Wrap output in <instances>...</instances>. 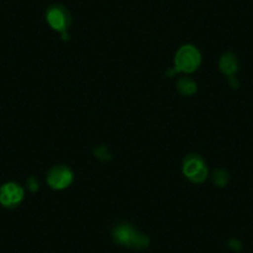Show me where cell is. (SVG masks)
I'll return each instance as SVG.
<instances>
[{
  "mask_svg": "<svg viewBox=\"0 0 253 253\" xmlns=\"http://www.w3.org/2000/svg\"><path fill=\"white\" fill-rule=\"evenodd\" d=\"M72 180H74L72 171L63 165L53 167L47 174V184L55 190H62L70 186Z\"/></svg>",
  "mask_w": 253,
  "mask_h": 253,
  "instance_id": "5",
  "label": "cell"
},
{
  "mask_svg": "<svg viewBox=\"0 0 253 253\" xmlns=\"http://www.w3.org/2000/svg\"><path fill=\"white\" fill-rule=\"evenodd\" d=\"M28 184H29V189L33 190V191H35V190L39 187L38 182H34V184H33V177H31V179H29Z\"/></svg>",
  "mask_w": 253,
  "mask_h": 253,
  "instance_id": "11",
  "label": "cell"
},
{
  "mask_svg": "<svg viewBox=\"0 0 253 253\" xmlns=\"http://www.w3.org/2000/svg\"><path fill=\"white\" fill-rule=\"evenodd\" d=\"M230 247L232 248V250H235V251H238V250H241V248H242V245H241L240 242H238L237 240H232L230 242Z\"/></svg>",
  "mask_w": 253,
  "mask_h": 253,
  "instance_id": "10",
  "label": "cell"
},
{
  "mask_svg": "<svg viewBox=\"0 0 253 253\" xmlns=\"http://www.w3.org/2000/svg\"><path fill=\"white\" fill-rule=\"evenodd\" d=\"M184 175L193 182H203L208 177V168L205 162L199 155H189L182 164Z\"/></svg>",
  "mask_w": 253,
  "mask_h": 253,
  "instance_id": "3",
  "label": "cell"
},
{
  "mask_svg": "<svg viewBox=\"0 0 253 253\" xmlns=\"http://www.w3.org/2000/svg\"><path fill=\"white\" fill-rule=\"evenodd\" d=\"M114 240L123 246H132L135 248H145L149 245V240L143 233L137 232L128 225H119L113 231Z\"/></svg>",
  "mask_w": 253,
  "mask_h": 253,
  "instance_id": "2",
  "label": "cell"
},
{
  "mask_svg": "<svg viewBox=\"0 0 253 253\" xmlns=\"http://www.w3.org/2000/svg\"><path fill=\"white\" fill-rule=\"evenodd\" d=\"M237 60L233 53H225L220 60V70L227 76H233L237 71Z\"/></svg>",
  "mask_w": 253,
  "mask_h": 253,
  "instance_id": "7",
  "label": "cell"
},
{
  "mask_svg": "<svg viewBox=\"0 0 253 253\" xmlns=\"http://www.w3.org/2000/svg\"><path fill=\"white\" fill-rule=\"evenodd\" d=\"M177 88H179V91L182 94L189 96V94L195 93L196 89H198V86H196L195 81L190 79V77H182V79H180L177 81Z\"/></svg>",
  "mask_w": 253,
  "mask_h": 253,
  "instance_id": "8",
  "label": "cell"
},
{
  "mask_svg": "<svg viewBox=\"0 0 253 253\" xmlns=\"http://www.w3.org/2000/svg\"><path fill=\"white\" fill-rule=\"evenodd\" d=\"M24 199V189L16 182H5L0 186V204L4 208H16Z\"/></svg>",
  "mask_w": 253,
  "mask_h": 253,
  "instance_id": "4",
  "label": "cell"
},
{
  "mask_svg": "<svg viewBox=\"0 0 253 253\" xmlns=\"http://www.w3.org/2000/svg\"><path fill=\"white\" fill-rule=\"evenodd\" d=\"M175 71L191 74L199 69L201 63V55L193 45L181 46L175 55Z\"/></svg>",
  "mask_w": 253,
  "mask_h": 253,
  "instance_id": "1",
  "label": "cell"
},
{
  "mask_svg": "<svg viewBox=\"0 0 253 253\" xmlns=\"http://www.w3.org/2000/svg\"><path fill=\"white\" fill-rule=\"evenodd\" d=\"M47 23L50 24L53 30H57L60 33H65L70 24V14L63 6L55 5L51 6L46 14Z\"/></svg>",
  "mask_w": 253,
  "mask_h": 253,
  "instance_id": "6",
  "label": "cell"
},
{
  "mask_svg": "<svg viewBox=\"0 0 253 253\" xmlns=\"http://www.w3.org/2000/svg\"><path fill=\"white\" fill-rule=\"evenodd\" d=\"M228 180V175L225 170H217L213 174V181L218 185V186H225L227 184Z\"/></svg>",
  "mask_w": 253,
  "mask_h": 253,
  "instance_id": "9",
  "label": "cell"
}]
</instances>
